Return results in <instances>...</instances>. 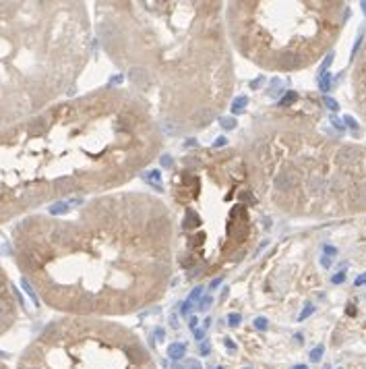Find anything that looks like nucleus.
I'll list each match as a JSON object with an SVG mask.
<instances>
[{
    "instance_id": "nucleus-1",
    "label": "nucleus",
    "mask_w": 366,
    "mask_h": 369,
    "mask_svg": "<svg viewBox=\"0 0 366 369\" xmlns=\"http://www.w3.org/2000/svg\"><path fill=\"white\" fill-rule=\"evenodd\" d=\"M172 218L141 193L99 195L60 214H29L13 228L21 274L42 301L71 318L127 315L166 293Z\"/></svg>"
},
{
    "instance_id": "nucleus-7",
    "label": "nucleus",
    "mask_w": 366,
    "mask_h": 369,
    "mask_svg": "<svg viewBox=\"0 0 366 369\" xmlns=\"http://www.w3.org/2000/svg\"><path fill=\"white\" fill-rule=\"evenodd\" d=\"M19 315V303L15 297V288L6 276L4 268L0 266V336L6 334L17 321Z\"/></svg>"
},
{
    "instance_id": "nucleus-3",
    "label": "nucleus",
    "mask_w": 366,
    "mask_h": 369,
    "mask_svg": "<svg viewBox=\"0 0 366 369\" xmlns=\"http://www.w3.org/2000/svg\"><path fill=\"white\" fill-rule=\"evenodd\" d=\"M220 2H97L95 32L155 120L205 127L232 96V58Z\"/></svg>"
},
{
    "instance_id": "nucleus-8",
    "label": "nucleus",
    "mask_w": 366,
    "mask_h": 369,
    "mask_svg": "<svg viewBox=\"0 0 366 369\" xmlns=\"http://www.w3.org/2000/svg\"><path fill=\"white\" fill-rule=\"evenodd\" d=\"M242 106H246V100H244V98H240L238 102L234 104V108H232V110H234V112H240V110H242Z\"/></svg>"
},
{
    "instance_id": "nucleus-11",
    "label": "nucleus",
    "mask_w": 366,
    "mask_h": 369,
    "mask_svg": "<svg viewBox=\"0 0 366 369\" xmlns=\"http://www.w3.org/2000/svg\"><path fill=\"white\" fill-rule=\"evenodd\" d=\"M240 318H238V315H230V321H232V324H236V321H238Z\"/></svg>"
},
{
    "instance_id": "nucleus-12",
    "label": "nucleus",
    "mask_w": 366,
    "mask_h": 369,
    "mask_svg": "<svg viewBox=\"0 0 366 369\" xmlns=\"http://www.w3.org/2000/svg\"><path fill=\"white\" fill-rule=\"evenodd\" d=\"M0 369H9V367H6L4 363H0Z\"/></svg>"
},
{
    "instance_id": "nucleus-6",
    "label": "nucleus",
    "mask_w": 366,
    "mask_h": 369,
    "mask_svg": "<svg viewBox=\"0 0 366 369\" xmlns=\"http://www.w3.org/2000/svg\"><path fill=\"white\" fill-rule=\"evenodd\" d=\"M19 369H155L139 338L99 318H60L25 349Z\"/></svg>"
},
{
    "instance_id": "nucleus-4",
    "label": "nucleus",
    "mask_w": 366,
    "mask_h": 369,
    "mask_svg": "<svg viewBox=\"0 0 366 369\" xmlns=\"http://www.w3.org/2000/svg\"><path fill=\"white\" fill-rule=\"evenodd\" d=\"M89 50L91 21L83 2L0 0V131L73 89Z\"/></svg>"
},
{
    "instance_id": "nucleus-5",
    "label": "nucleus",
    "mask_w": 366,
    "mask_h": 369,
    "mask_svg": "<svg viewBox=\"0 0 366 369\" xmlns=\"http://www.w3.org/2000/svg\"><path fill=\"white\" fill-rule=\"evenodd\" d=\"M339 2H232L228 32L240 54L267 71L308 67L335 40Z\"/></svg>"
},
{
    "instance_id": "nucleus-2",
    "label": "nucleus",
    "mask_w": 366,
    "mask_h": 369,
    "mask_svg": "<svg viewBox=\"0 0 366 369\" xmlns=\"http://www.w3.org/2000/svg\"><path fill=\"white\" fill-rule=\"evenodd\" d=\"M161 135L132 89L102 87L0 131V226L35 207L110 191L151 162Z\"/></svg>"
},
{
    "instance_id": "nucleus-10",
    "label": "nucleus",
    "mask_w": 366,
    "mask_h": 369,
    "mask_svg": "<svg viewBox=\"0 0 366 369\" xmlns=\"http://www.w3.org/2000/svg\"><path fill=\"white\" fill-rule=\"evenodd\" d=\"M318 355H321V349H317V351H315V352H313V359H315V361H317V359H318Z\"/></svg>"
},
{
    "instance_id": "nucleus-9",
    "label": "nucleus",
    "mask_w": 366,
    "mask_h": 369,
    "mask_svg": "<svg viewBox=\"0 0 366 369\" xmlns=\"http://www.w3.org/2000/svg\"><path fill=\"white\" fill-rule=\"evenodd\" d=\"M325 102H327V106H331V110H337V104H335V102H333V100H331V98H327V100H325Z\"/></svg>"
}]
</instances>
